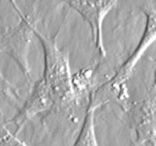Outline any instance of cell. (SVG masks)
<instances>
[{
    "label": "cell",
    "mask_w": 156,
    "mask_h": 146,
    "mask_svg": "<svg viewBox=\"0 0 156 146\" xmlns=\"http://www.w3.org/2000/svg\"><path fill=\"white\" fill-rule=\"evenodd\" d=\"M34 35L41 41L44 50V76L53 99L60 104L75 102L68 54L58 47L56 37H47L35 28Z\"/></svg>",
    "instance_id": "obj_1"
},
{
    "label": "cell",
    "mask_w": 156,
    "mask_h": 146,
    "mask_svg": "<svg viewBox=\"0 0 156 146\" xmlns=\"http://www.w3.org/2000/svg\"><path fill=\"white\" fill-rule=\"evenodd\" d=\"M143 11L146 17V23L138 46L108 82L109 91L121 101L127 97V82L131 78L136 65L146 50L156 41V9L152 6H144Z\"/></svg>",
    "instance_id": "obj_2"
},
{
    "label": "cell",
    "mask_w": 156,
    "mask_h": 146,
    "mask_svg": "<svg viewBox=\"0 0 156 146\" xmlns=\"http://www.w3.org/2000/svg\"><path fill=\"white\" fill-rule=\"evenodd\" d=\"M67 3L89 24L95 48L99 52L100 57L105 58L106 51L102 37V23L106 15L115 6L117 1L116 0H73V1H68Z\"/></svg>",
    "instance_id": "obj_3"
},
{
    "label": "cell",
    "mask_w": 156,
    "mask_h": 146,
    "mask_svg": "<svg viewBox=\"0 0 156 146\" xmlns=\"http://www.w3.org/2000/svg\"><path fill=\"white\" fill-rule=\"evenodd\" d=\"M132 118L136 134L134 146L156 142V95H150L136 102Z\"/></svg>",
    "instance_id": "obj_4"
},
{
    "label": "cell",
    "mask_w": 156,
    "mask_h": 146,
    "mask_svg": "<svg viewBox=\"0 0 156 146\" xmlns=\"http://www.w3.org/2000/svg\"><path fill=\"white\" fill-rule=\"evenodd\" d=\"M53 103H55V101L53 99L51 92L49 90L45 80L42 77L41 79L35 82L30 96L24 102L19 114L12 119V123L15 124V126L17 127V130L20 131L23 126L29 119H31L32 117L40 112L50 108Z\"/></svg>",
    "instance_id": "obj_5"
},
{
    "label": "cell",
    "mask_w": 156,
    "mask_h": 146,
    "mask_svg": "<svg viewBox=\"0 0 156 146\" xmlns=\"http://www.w3.org/2000/svg\"><path fill=\"white\" fill-rule=\"evenodd\" d=\"M98 107L99 104L90 100L79 135L72 146H99L95 127V112Z\"/></svg>",
    "instance_id": "obj_6"
},
{
    "label": "cell",
    "mask_w": 156,
    "mask_h": 146,
    "mask_svg": "<svg viewBox=\"0 0 156 146\" xmlns=\"http://www.w3.org/2000/svg\"><path fill=\"white\" fill-rule=\"evenodd\" d=\"M94 69L95 67H91L90 65L82 68L72 75V85L77 102L79 100L80 96L84 95L90 88Z\"/></svg>",
    "instance_id": "obj_7"
},
{
    "label": "cell",
    "mask_w": 156,
    "mask_h": 146,
    "mask_svg": "<svg viewBox=\"0 0 156 146\" xmlns=\"http://www.w3.org/2000/svg\"><path fill=\"white\" fill-rule=\"evenodd\" d=\"M154 88L156 90V65H155V82H154Z\"/></svg>",
    "instance_id": "obj_8"
}]
</instances>
